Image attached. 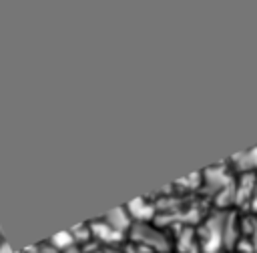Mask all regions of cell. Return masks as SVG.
Wrapping results in <instances>:
<instances>
[{"instance_id": "7a4b0ae2", "label": "cell", "mask_w": 257, "mask_h": 253, "mask_svg": "<svg viewBox=\"0 0 257 253\" xmlns=\"http://www.w3.org/2000/svg\"><path fill=\"white\" fill-rule=\"evenodd\" d=\"M225 215L227 211L211 213L199 227L197 239L201 253H217L223 247V227H225Z\"/></svg>"}, {"instance_id": "30bf717a", "label": "cell", "mask_w": 257, "mask_h": 253, "mask_svg": "<svg viewBox=\"0 0 257 253\" xmlns=\"http://www.w3.org/2000/svg\"><path fill=\"white\" fill-rule=\"evenodd\" d=\"M249 211L257 213V181H255V189H253V195H251V201H249Z\"/></svg>"}, {"instance_id": "7c38bea8", "label": "cell", "mask_w": 257, "mask_h": 253, "mask_svg": "<svg viewBox=\"0 0 257 253\" xmlns=\"http://www.w3.org/2000/svg\"><path fill=\"white\" fill-rule=\"evenodd\" d=\"M249 243H251V249H253V253H257V229H255V233L251 235Z\"/></svg>"}, {"instance_id": "3957f363", "label": "cell", "mask_w": 257, "mask_h": 253, "mask_svg": "<svg viewBox=\"0 0 257 253\" xmlns=\"http://www.w3.org/2000/svg\"><path fill=\"white\" fill-rule=\"evenodd\" d=\"M235 177H233V173H231V169H229V165L225 161V163H221L217 167H211V169H205L201 173V189H205L209 195H217Z\"/></svg>"}, {"instance_id": "5b68a950", "label": "cell", "mask_w": 257, "mask_h": 253, "mask_svg": "<svg viewBox=\"0 0 257 253\" xmlns=\"http://www.w3.org/2000/svg\"><path fill=\"white\" fill-rule=\"evenodd\" d=\"M227 165L233 175H257V147L233 155Z\"/></svg>"}, {"instance_id": "277c9868", "label": "cell", "mask_w": 257, "mask_h": 253, "mask_svg": "<svg viewBox=\"0 0 257 253\" xmlns=\"http://www.w3.org/2000/svg\"><path fill=\"white\" fill-rule=\"evenodd\" d=\"M128 217L133 223H153L155 215H157V203L149 201L147 197H139V199H133L124 205Z\"/></svg>"}, {"instance_id": "52a82bcc", "label": "cell", "mask_w": 257, "mask_h": 253, "mask_svg": "<svg viewBox=\"0 0 257 253\" xmlns=\"http://www.w3.org/2000/svg\"><path fill=\"white\" fill-rule=\"evenodd\" d=\"M88 225H90V235H92V239H96L98 243L110 245V243H120V239H122L120 233H116L114 229H110V227H108L106 223H102L100 219L90 221Z\"/></svg>"}, {"instance_id": "6da1fadb", "label": "cell", "mask_w": 257, "mask_h": 253, "mask_svg": "<svg viewBox=\"0 0 257 253\" xmlns=\"http://www.w3.org/2000/svg\"><path fill=\"white\" fill-rule=\"evenodd\" d=\"M128 239L133 243H139V245L151 249L153 253H169L173 247L169 233H165L155 223H133V227L128 231Z\"/></svg>"}, {"instance_id": "8992f818", "label": "cell", "mask_w": 257, "mask_h": 253, "mask_svg": "<svg viewBox=\"0 0 257 253\" xmlns=\"http://www.w3.org/2000/svg\"><path fill=\"white\" fill-rule=\"evenodd\" d=\"M100 221L106 223V225H108L110 229H114L116 233H120L122 237L128 235V231H131V227H133V221H131V217H128V213H126V209H124V205H122V207H114L112 211L104 213V215L100 217Z\"/></svg>"}, {"instance_id": "ba28073f", "label": "cell", "mask_w": 257, "mask_h": 253, "mask_svg": "<svg viewBox=\"0 0 257 253\" xmlns=\"http://www.w3.org/2000/svg\"><path fill=\"white\" fill-rule=\"evenodd\" d=\"M48 245H50L56 253H60V251H64V249H68V247L76 245V243H74V239H72L70 231H60L58 235H54V237L48 241Z\"/></svg>"}, {"instance_id": "9c48e42d", "label": "cell", "mask_w": 257, "mask_h": 253, "mask_svg": "<svg viewBox=\"0 0 257 253\" xmlns=\"http://www.w3.org/2000/svg\"><path fill=\"white\" fill-rule=\"evenodd\" d=\"M122 253H153V251H151V249H147V247H143V245H139V243L128 241V243L124 245Z\"/></svg>"}, {"instance_id": "8fae6325", "label": "cell", "mask_w": 257, "mask_h": 253, "mask_svg": "<svg viewBox=\"0 0 257 253\" xmlns=\"http://www.w3.org/2000/svg\"><path fill=\"white\" fill-rule=\"evenodd\" d=\"M0 253H16V251H14L8 243H4V241H2V243H0Z\"/></svg>"}, {"instance_id": "4fadbf2b", "label": "cell", "mask_w": 257, "mask_h": 253, "mask_svg": "<svg viewBox=\"0 0 257 253\" xmlns=\"http://www.w3.org/2000/svg\"><path fill=\"white\" fill-rule=\"evenodd\" d=\"M92 253H106V251H100V249H98V251H92Z\"/></svg>"}]
</instances>
